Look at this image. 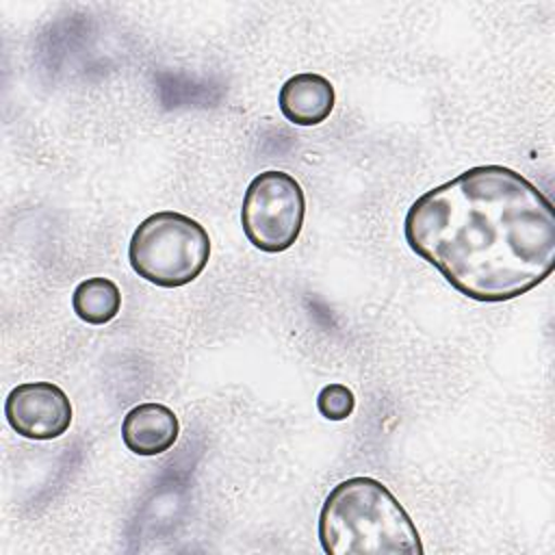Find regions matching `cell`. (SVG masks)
Returning a JSON list of instances; mask_svg holds the SVG:
<instances>
[{
	"instance_id": "8992f818",
	"label": "cell",
	"mask_w": 555,
	"mask_h": 555,
	"mask_svg": "<svg viewBox=\"0 0 555 555\" xmlns=\"http://www.w3.org/2000/svg\"><path fill=\"white\" fill-rule=\"evenodd\" d=\"M180 436V421L165 403H139L121 421V440L134 455L152 457L169 451Z\"/></svg>"
},
{
	"instance_id": "6da1fadb",
	"label": "cell",
	"mask_w": 555,
	"mask_h": 555,
	"mask_svg": "<svg viewBox=\"0 0 555 555\" xmlns=\"http://www.w3.org/2000/svg\"><path fill=\"white\" fill-rule=\"evenodd\" d=\"M403 236L460 295L483 304L516 299L555 269L553 204L503 165L425 191L405 212Z\"/></svg>"
},
{
	"instance_id": "9c48e42d",
	"label": "cell",
	"mask_w": 555,
	"mask_h": 555,
	"mask_svg": "<svg viewBox=\"0 0 555 555\" xmlns=\"http://www.w3.org/2000/svg\"><path fill=\"white\" fill-rule=\"evenodd\" d=\"M356 395L340 382L325 384L317 395V410L327 421H345L353 414Z\"/></svg>"
},
{
	"instance_id": "ba28073f",
	"label": "cell",
	"mask_w": 555,
	"mask_h": 555,
	"mask_svg": "<svg viewBox=\"0 0 555 555\" xmlns=\"http://www.w3.org/2000/svg\"><path fill=\"white\" fill-rule=\"evenodd\" d=\"M72 310L89 325H104L121 310V291L108 278H87L72 293Z\"/></svg>"
},
{
	"instance_id": "7a4b0ae2",
	"label": "cell",
	"mask_w": 555,
	"mask_h": 555,
	"mask_svg": "<svg viewBox=\"0 0 555 555\" xmlns=\"http://www.w3.org/2000/svg\"><path fill=\"white\" fill-rule=\"evenodd\" d=\"M327 555H423L418 529L379 479L356 475L336 483L319 512Z\"/></svg>"
},
{
	"instance_id": "52a82bcc",
	"label": "cell",
	"mask_w": 555,
	"mask_h": 555,
	"mask_svg": "<svg viewBox=\"0 0 555 555\" xmlns=\"http://www.w3.org/2000/svg\"><path fill=\"white\" fill-rule=\"evenodd\" d=\"M336 104L334 85L314 72H301L284 80L278 93L280 113L295 126L323 124Z\"/></svg>"
},
{
	"instance_id": "5b68a950",
	"label": "cell",
	"mask_w": 555,
	"mask_h": 555,
	"mask_svg": "<svg viewBox=\"0 0 555 555\" xmlns=\"http://www.w3.org/2000/svg\"><path fill=\"white\" fill-rule=\"evenodd\" d=\"M4 418L15 434L28 440H54L74 418V408L63 388L52 382H24L4 399Z\"/></svg>"
},
{
	"instance_id": "3957f363",
	"label": "cell",
	"mask_w": 555,
	"mask_h": 555,
	"mask_svg": "<svg viewBox=\"0 0 555 555\" xmlns=\"http://www.w3.org/2000/svg\"><path fill=\"white\" fill-rule=\"evenodd\" d=\"M210 260L206 228L184 212L158 210L145 217L128 243L132 271L160 288H180L202 275Z\"/></svg>"
},
{
	"instance_id": "277c9868",
	"label": "cell",
	"mask_w": 555,
	"mask_h": 555,
	"mask_svg": "<svg viewBox=\"0 0 555 555\" xmlns=\"http://www.w3.org/2000/svg\"><path fill=\"white\" fill-rule=\"evenodd\" d=\"M306 217V195L295 176L267 169L247 184L241 206V225L247 241L267 254L295 245Z\"/></svg>"
}]
</instances>
